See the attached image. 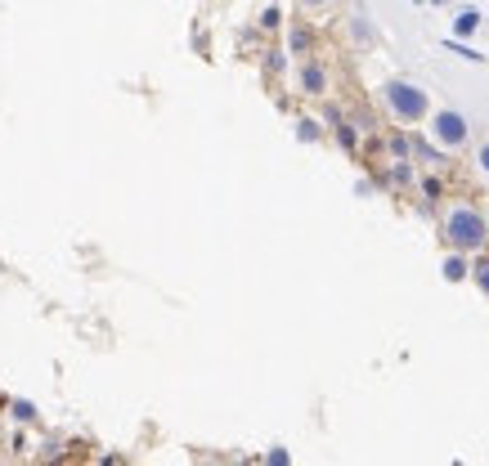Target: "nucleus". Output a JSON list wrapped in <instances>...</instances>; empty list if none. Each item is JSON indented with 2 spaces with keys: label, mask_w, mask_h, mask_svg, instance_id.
Instances as JSON below:
<instances>
[{
  "label": "nucleus",
  "mask_w": 489,
  "mask_h": 466,
  "mask_svg": "<svg viewBox=\"0 0 489 466\" xmlns=\"http://www.w3.org/2000/svg\"><path fill=\"white\" fill-rule=\"evenodd\" d=\"M445 242L454 247V251H467V256H476V251H485L489 242V220L481 207H472V202H458V207H449L445 211Z\"/></svg>",
  "instance_id": "nucleus-1"
},
{
  "label": "nucleus",
  "mask_w": 489,
  "mask_h": 466,
  "mask_svg": "<svg viewBox=\"0 0 489 466\" xmlns=\"http://www.w3.org/2000/svg\"><path fill=\"white\" fill-rule=\"evenodd\" d=\"M386 108L395 121H404V126H418V121H427L431 116V104H427V90H418L413 81H390L386 90Z\"/></svg>",
  "instance_id": "nucleus-2"
},
{
  "label": "nucleus",
  "mask_w": 489,
  "mask_h": 466,
  "mask_svg": "<svg viewBox=\"0 0 489 466\" xmlns=\"http://www.w3.org/2000/svg\"><path fill=\"white\" fill-rule=\"evenodd\" d=\"M431 135H436L440 148H463L472 139V121L458 113V108H440V113L431 116Z\"/></svg>",
  "instance_id": "nucleus-3"
},
{
  "label": "nucleus",
  "mask_w": 489,
  "mask_h": 466,
  "mask_svg": "<svg viewBox=\"0 0 489 466\" xmlns=\"http://www.w3.org/2000/svg\"><path fill=\"white\" fill-rule=\"evenodd\" d=\"M296 81H301V95H315V99L328 95V72L319 63H301V77Z\"/></svg>",
  "instance_id": "nucleus-4"
},
{
  "label": "nucleus",
  "mask_w": 489,
  "mask_h": 466,
  "mask_svg": "<svg viewBox=\"0 0 489 466\" xmlns=\"http://www.w3.org/2000/svg\"><path fill=\"white\" fill-rule=\"evenodd\" d=\"M467 269H472V265H467V251H454V247H449V256H445V278H449V283H463Z\"/></svg>",
  "instance_id": "nucleus-5"
},
{
  "label": "nucleus",
  "mask_w": 489,
  "mask_h": 466,
  "mask_svg": "<svg viewBox=\"0 0 489 466\" xmlns=\"http://www.w3.org/2000/svg\"><path fill=\"white\" fill-rule=\"evenodd\" d=\"M454 32H458V36H476V32H481V9H458Z\"/></svg>",
  "instance_id": "nucleus-6"
},
{
  "label": "nucleus",
  "mask_w": 489,
  "mask_h": 466,
  "mask_svg": "<svg viewBox=\"0 0 489 466\" xmlns=\"http://www.w3.org/2000/svg\"><path fill=\"white\" fill-rule=\"evenodd\" d=\"M287 45H292V54H310V32H306V27H292Z\"/></svg>",
  "instance_id": "nucleus-7"
},
{
  "label": "nucleus",
  "mask_w": 489,
  "mask_h": 466,
  "mask_svg": "<svg viewBox=\"0 0 489 466\" xmlns=\"http://www.w3.org/2000/svg\"><path fill=\"white\" fill-rule=\"evenodd\" d=\"M472 278H476V287L489 296V256H481V260L472 265Z\"/></svg>",
  "instance_id": "nucleus-8"
},
{
  "label": "nucleus",
  "mask_w": 489,
  "mask_h": 466,
  "mask_svg": "<svg viewBox=\"0 0 489 466\" xmlns=\"http://www.w3.org/2000/svg\"><path fill=\"white\" fill-rule=\"evenodd\" d=\"M296 135H301L306 144H315V139H319V121H310V116H306V121H296Z\"/></svg>",
  "instance_id": "nucleus-9"
},
{
  "label": "nucleus",
  "mask_w": 489,
  "mask_h": 466,
  "mask_svg": "<svg viewBox=\"0 0 489 466\" xmlns=\"http://www.w3.org/2000/svg\"><path fill=\"white\" fill-rule=\"evenodd\" d=\"M449 50H454L458 59H472V63H481V59H485V54H476V50H472V45H463V41H449Z\"/></svg>",
  "instance_id": "nucleus-10"
},
{
  "label": "nucleus",
  "mask_w": 489,
  "mask_h": 466,
  "mask_svg": "<svg viewBox=\"0 0 489 466\" xmlns=\"http://www.w3.org/2000/svg\"><path fill=\"white\" fill-rule=\"evenodd\" d=\"M14 417H18V422H32V417H36V408H32L27 399H18V404H14Z\"/></svg>",
  "instance_id": "nucleus-11"
},
{
  "label": "nucleus",
  "mask_w": 489,
  "mask_h": 466,
  "mask_svg": "<svg viewBox=\"0 0 489 466\" xmlns=\"http://www.w3.org/2000/svg\"><path fill=\"white\" fill-rule=\"evenodd\" d=\"M337 139H342V144H346V148H355V130H351V126H346V121H337Z\"/></svg>",
  "instance_id": "nucleus-12"
},
{
  "label": "nucleus",
  "mask_w": 489,
  "mask_h": 466,
  "mask_svg": "<svg viewBox=\"0 0 489 466\" xmlns=\"http://www.w3.org/2000/svg\"><path fill=\"white\" fill-rule=\"evenodd\" d=\"M476 166H481V171H485V175H489V139H485V144H481V148H476Z\"/></svg>",
  "instance_id": "nucleus-13"
},
{
  "label": "nucleus",
  "mask_w": 489,
  "mask_h": 466,
  "mask_svg": "<svg viewBox=\"0 0 489 466\" xmlns=\"http://www.w3.org/2000/svg\"><path fill=\"white\" fill-rule=\"evenodd\" d=\"M301 5H310V9H319V5H328V0H301Z\"/></svg>",
  "instance_id": "nucleus-14"
},
{
  "label": "nucleus",
  "mask_w": 489,
  "mask_h": 466,
  "mask_svg": "<svg viewBox=\"0 0 489 466\" xmlns=\"http://www.w3.org/2000/svg\"><path fill=\"white\" fill-rule=\"evenodd\" d=\"M431 5H445V0H431Z\"/></svg>",
  "instance_id": "nucleus-15"
},
{
  "label": "nucleus",
  "mask_w": 489,
  "mask_h": 466,
  "mask_svg": "<svg viewBox=\"0 0 489 466\" xmlns=\"http://www.w3.org/2000/svg\"><path fill=\"white\" fill-rule=\"evenodd\" d=\"M485 220H489V207H485Z\"/></svg>",
  "instance_id": "nucleus-16"
},
{
  "label": "nucleus",
  "mask_w": 489,
  "mask_h": 466,
  "mask_svg": "<svg viewBox=\"0 0 489 466\" xmlns=\"http://www.w3.org/2000/svg\"><path fill=\"white\" fill-rule=\"evenodd\" d=\"M413 5H422V0H413Z\"/></svg>",
  "instance_id": "nucleus-17"
}]
</instances>
